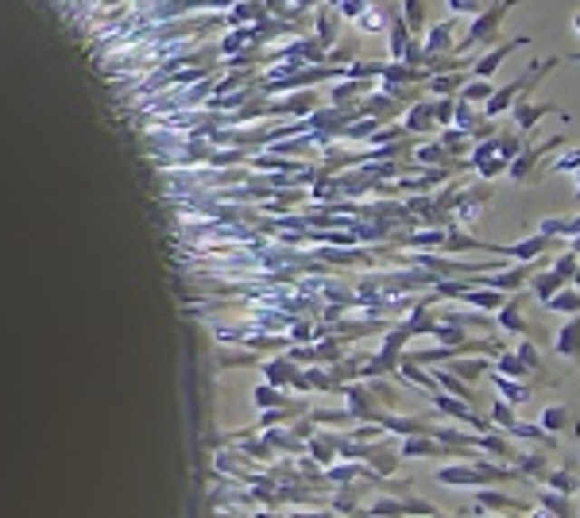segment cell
I'll return each instance as SVG.
<instances>
[{
	"mask_svg": "<svg viewBox=\"0 0 580 518\" xmlns=\"http://www.w3.org/2000/svg\"><path fill=\"white\" fill-rule=\"evenodd\" d=\"M491 0H449V16H476V12H484Z\"/></svg>",
	"mask_w": 580,
	"mask_h": 518,
	"instance_id": "cell-42",
	"label": "cell"
},
{
	"mask_svg": "<svg viewBox=\"0 0 580 518\" xmlns=\"http://www.w3.org/2000/svg\"><path fill=\"white\" fill-rule=\"evenodd\" d=\"M542 484H549V487H554V492H561V495H576V492H580V476H576L573 468H549Z\"/></svg>",
	"mask_w": 580,
	"mask_h": 518,
	"instance_id": "cell-35",
	"label": "cell"
},
{
	"mask_svg": "<svg viewBox=\"0 0 580 518\" xmlns=\"http://www.w3.org/2000/svg\"><path fill=\"white\" fill-rule=\"evenodd\" d=\"M573 62H580V51H576V54H573Z\"/></svg>",
	"mask_w": 580,
	"mask_h": 518,
	"instance_id": "cell-51",
	"label": "cell"
},
{
	"mask_svg": "<svg viewBox=\"0 0 580 518\" xmlns=\"http://www.w3.org/2000/svg\"><path fill=\"white\" fill-rule=\"evenodd\" d=\"M496 321L499 329H507V333H518V337H530L534 344H542L546 337L538 333V325H534L527 318V291H515V294H507V302L496 310Z\"/></svg>",
	"mask_w": 580,
	"mask_h": 518,
	"instance_id": "cell-5",
	"label": "cell"
},
{
	"mask_svg": "<svg viewBox=\"0 0 580 518\" xmlns=\"http://www.w3.org/2000/svg\"><path fill=\"white\" fill-rule=\"evenodd\" d=\"M538 511L542 514H576L573 495H561L554 487H538Z\"/></svg>",
	"mask_w": 580,
	"mask_h": 518,
	"instance_id": "cell-31",
	"label": "cell"
},
{
	"mask_svg": "<svg viewBox=\"0 0 580 518\" xmlns=\"http://www.w3.org/2000/svg\"><path fill=\"white\" fill-rule=\"evenodd\" d=\"M438 484H445V487H480V484H488V476L472 456L469 460L460 456V465H449V468L438 472Z\"/></svg>",
	"mask_w": 580,
	"mask_h": 518,
	"instance_id": "cell-16",
	"label": "cell"
},
{
	"mask_svg": "<svg viewBox=\"0 0 580 518\" xmlns=\"http://www.w3.org/2000/svg\"><path fill=\"white\" fill-rule=\"evenodd\" d=\"M488 511H530V507H527V499H515V495L499 492V487H480L469 507H460V514H488Z\"/></svg>",
	"mask_w": 580,
	"mask_h": 518,
	"instance_id": "cell-8",
	"label": "cell"
},
{
	"mask_svg": "<svg viewBox=\"0 0 580 518\" xmlns=\"http://www.w3.org/2000/svg\"><path fill=\"white\" fill-rule=\"evenodd\" d=\"M565 221H569V217H546V221H538V233L542 236H565Z\"/></svg>",
	"mask_w": 580,
	"mask_h": 518,
	"instance_id": "cell-44",
	"label": "cell"
},
{
	"mask_svg": "<svg viewBox=\"0 0 580 518\" xmlns=\"http://www.w3.org/2000/svg\"><path fill=\"white\" fill-rule=\"evenodd\" d=\"M573 236H580V213H576V217L565 221V240H573Z\"/></svg>",
	"mask_w": 580,
	"mask_h": 518,
	"instance_id": "cell-45",
	"label": "cell"
},
{
	"mask_svg": "<svg viewBox=\"0 0 580 518\" xmlns=\"http://www.w3.org/2000/svg\"><path fill=\"white\" fill-rule=\"evenodd\" d=\"M554 344V352L565 356V360H573V364L580 368V313H569V321H565L557 329V337L549 341Z\"/></svg>",
	"mask_w": 580,
	"mask_h": 518,
	"instance_id": "cell-22",
	"label": "cell"
},
{
	"mask_svg": "<svg viewBox=\"0 0 580 518\" xmlns=\"http://www.w3.org/2000/svg\"><path fill=\"white\" fill-rule=\"evenodd\" d=\"M542 429H549V434H565V429L573 426V410L565 407V402H549V407L538 414Z\"/></svg>",
	"mask_w": 580,
	"mask_h": 518,
	"instance_id": "cell-32",
	"label": "cell"
},
{
	"mask_svg": "<svg viewBox=\"0 0 580 518\" xmlns=\"http://www.w3.org/2000/svg\"><path fill=\"white\" fill-rule=\"evenodd\" d=\"M496 371H503V376H515V379H527V383H534V387L557 383V379L546 371V360H542L538 344H534L530 337H522V344H518L515 352L503 349L499 360H496Z\"/></svg>",
	"mask_w": 580,
	"mask_h": 518,
	"instance_id": "cell-2",
	"label": "cell"
},
{
	"mask_svg": "<svg viewBox=\"0 0 580 518\" xmlns=\"http://www.w3.org/2000/svg\"><path fill=\"white\" fill-rule=\"evenodd\" d=\"M433 379H438V387H441V391H449V395H460L464 402H472V407H476V402H480V395L472 391V383H464V379L457 376V371H449V368H433Z\"/></svg>",
	"mask_w": 580,
	"mask_h": 518,
	"instance_id": "cell-28",
	"label": "cell"
},
{
	"mask_svg": "<svg viewBox=\"0 0 580 518\" xmlns=\"http://www.w3.org/2000/svg\"><path fill=\"white\" fill-rule=\"evenodd\" d=\"M341 391H344V410L353 414L356 422H375V418H380L383 407L375 402L368 383H348V387H341Z\"/></svg>",
	"mask_w": 580,
	"mask_h": 518,
	"instance_id": "cell-9",
	"label": "cell"
},
{
	"mask_svg": "<svg viewBox=\"0 0 580 518\" xmlns=\"http://www.w3.org/2000/svg\"><path fill=\"white\" fill-rule=\"evenodd\" d=\"M445 368L449 371H457V376L464 379V383H476L480 376H488V360H480V352H476L472 360H464V356H453V360H445Z\"/></svg>",
	"mask_w": 580,
	"mask_h": 518,
	"instance_id": "cell-30",
	"label": "cell"
},
{
	"mask_svg": "<svg viewBox=\"0 0 580 518\" xmlns=\"http://www.w3.org/2000/svg\"><path fill=\"white\" fill-rule=\"evenodd\" d=\"M511 112H515V128H518V132L530 136L534 128H538V120H546L549 112H561V109L557 105H534L530 97H518L515 105H511Z\"/></svg>",
	"mask_w": 580,
	"mask_h": 518,
	"instance_id": "cell-21",
	"label": "cell"
},
{
	"mask_svg": "<svg viewBox=\"0 0 580 518\" xmlns=\"http://www.w3.org/2000/svg\"><path fill=\"white\" fill-rule=\"evenodd\" d=\"M491 90H496V85H491V78H472V82H464L460 85V101H469V105H484V101L491 97Z\"/></svg>",
	"mask_w": 580,
	"mask_h": 518,
	"instance_id": "cell-38",
	"label": "cell"
},
{
	"mask_svg": "<svg viewBox=\"0 0 580 518\" xmlns=\"http://www.w3.org/2000/svg\"><path fill=\"white\" fill-rule=\"evenodd\" d=\"M569 429H573V437H576V441H580V414H576V422H573V426H569Z\"/></svg>",
	"mask_w": 580,
	"mask_h": 518,
	"instance_id": "cell-47",
	"label": "cell"
},
{
	"mask_svg": "<svg viewBox=\"0 0 580 518\" xmlns=\"http://www.w3.org/2000/svg\"><path fill=\"white\" fill-rule=\"evenodd\" d=\"M399 16H402L406 27H411V35H422L426 24H430V5L426 0H399Z\"/></svg>",
	"mask_w": 580,
	"mask_h": 518,
	"instance_id": "cell-27",
	"label": "cell"
},
{
	"mask_svg": "<svg viewBox=\"0 0 580 518\" xmlns=\"http://www.w3.org/2000/svg\"><path fill=\"white\" fill-rule=\"evenodd\" d=\"M561 148H565V136H549L546 143H527V148L507 163V175H511V182H518V186H538L549 175L546 159L557 155Z\"/></svg>",
	"mask_w": 580,
	"mask_h": 518,
	"instance_id": "cell-3",
	"label": "cell"
},
{
	"mask_svg": "<svg viewBox=\"0 0 580 518\" xmlns=\"http://www.w3.org/2000/svg\"><path fill=\"white\" fill-rule=\"evenodd\" d=\"M317 5H322V0H295V8H298V12H306V8H317Z\"/></svg>",
	"mask_w": 580,
	"mask_h": 518,
	"instance_id": "cell-46",
	"label": "cell"
},
{
	"mask_svg": "<svg viewBox=\"0 0 580 518\" xmlns=\"http://www.w3.org/2000/svg\"><path fill=\"white\" fill-rule=\"evenodd\" d=\"M256 47L252 43V27H232V32L217 43V54H232V51H248Z\"/></svg>",
	"mask_w": 580,
	"mask_h": 518,
	"instance_id": "cell-37",
	"label": "cell"
},
{
	"mask_svg": "<svg viewBox=\"0 0 580 518\" xmlns=\"http://www.w3.org/2000/svg\"><path fill=\"white\" fill-rule=\"evenodd\" d=\"M402 132L406 136H438L441 124L433 117V101H414V105L402 109Z\"/></svg>",
	"mask_w": 580,
	"mask_h": 518,
	"instance_id": "cell-10",
	"label": "cell"
},
{
	"mask_svg": "<svg viewBox=\"0 0 580 518\" xmlns=\"http://www.w3.org/2000/svg\"><path fill=\"white\" fill-rule=\"evenodd\" d=\"M314 109H317V93H314V85H306V90H298L295 97H279V101H271V117H310Z\"/></svg>",
	"mask_w": 580,
	"mask_h": 518,
	"instance_id": "cell-20",
	"label": "cell"
},
{
	"mask_svg": "<svg viewBox=\"0 0 580 518\" xmlns=\"http://www.w3.org/2000/svg\"><path fill=\"white\" fill-rule=\"evenodd\" d=\"M573 286H576V291H580V264H576V271H573Z\"/></svg>",
	"mask_w": 580,
	"mask_h": 518,
	"instance_id": "cell-50",
	"label": "cell"
},
{
	"mask_svg": "<svg viewBox=\"0 0 580 518\" xmlns=\"http://www.w3.org/2000/svg\"><path fill=\"white\" fill-rule=\"evenodd\" d=\"M491 143H496V151L503 155L507 163H511L515 155H518L522 148H527V136H522L518 128H507V132H496V136H491Z\"/></svg>",
	"mask_w": 580,
	"mask_h": 518,
	"instance_id": "cell-34",
	"label": "cell"
},
{
	"mask_svg": "<svg viewBox=\"0 0 580 518\" xmlns=\"http://www.w3.org/2000/svg\"><path fill=\"white\" fill-rule=\"evenodd\" d=\"M314 27H317V43H322V47L329 51L333 47V43H337L341 39V12L337 8H329V5H322V8H317V20H314Z\"/></svg>",
	"mask_w": 580,
	"mask_h": 518,
	"instance_id": "cell-25",
	"label": "cell"
},
{
	"mask_svg": "<svg viewBox=\"0 0 580 518\" xmlns=\"http://www.w3.org/2000/svg\"><path fill=\"white\" fill-rule=\"evenodd\" d=\"M573 32L580 35V12H573Z\"/></svg>",
	"mask_w": 580,
	"mask_h": 518,
	"instance_id": "cell-49",
	"label": "cell"
},
{
	"mask_svg": "<svg viewBox=\"0 0 580 518\" xmlns=\"http://www.w3.org/2000/svg\"><path fill=\"white\" fill-rule=\"evenodd\" d=\"M557 248V236H542V233H534V236H522L518 244H503V255L507 259H515V264H530V259H542Z\"/></svg>",
	"mask_w": 580,
	"mask_h": 518,
	"instance_id": "cell-13",
	"label": "cell"
},
{
	"mask_svg": "<svg viewBox=\"0 0 580 518\" xmlns=\"http://www.w3.org/2000/svg\"><path fill=\"white\" fill-rule=\"evenodd\" d=\"M507 434L522 445H534V449H546V453H557V434L542 429V422H511Z\"/></svg>",
	"mask_w": 580,
	"mask_h": 518,
	"instance_id": "cell-18",
	"label": "cell"
},
{
	"mask_svg": "<svg viewBox=\"0 0 580 518\" xmlns=\"http://www.w3.org/2000/svg\"><path fill=\"white\" fill-rule=\"evenodd\" d=\"M518 47H530V35H515V39H507V43H491L480 59H472L469 74H472V78H496L499 66L507 62V54L518 51Z\"/></svg>",
	"mask_w": 580,
	"mask_h": 518,
	"instance_id": "cell-7",
	"label": "cell"
},
{
	"mask_svg": "<svg viewBox=\"0 0 580 518\" xmlns=\"http://www.w3.org/2000/svg\"><path fill=\"white\" fill-rule=\"evenodd\" d=\"M438 139L449 148V155H457V159H469V151H472V136L464 132V128L449 124V128H441V132H438Z\"/></svg>",
	"mask_w": 580,
	"mask_h": 518,
	"instance_id": "cell-33",
	"label": "cell"
},
{
	"mask_svg": "<svg viewBox=\"0 0 580 518\" xmlns=\"http://www.w3.org/2000/svg\"><path fill=\"white\" fill-rule=\"evenodd\" d=\"M256 407L259 410H271V407H283V402H290L286 398V387H275V383H264V387H256Z\"/></svg>",
	"mask_w": 580,
	"mask_h": 518,
	"instance_id": "cell-39",
	"label": "cell"
},
{
	"mask_svg": "<svg viewBox=\"0 0 580 518\" xmlns=\"http://www.w3.org/2000/svg\"><path fill=\"white\" fill-rule=\"evenodd\" d=\"M557 66V59H534L530 66H527V74H518L515 82H507V85H499V90H491V97L484 101V117H503V112H511V105L518 97H530L534 90L542 85V78L549 74V70Z\"/></svg>",
	"mask_w": 580,
	"mask_h": 518,
	"instance_id": "cell-1",
	"label": "cell"
},
{
	"mask_svg": "<svg viewBox=\"0 0 580 518\" xmlns=\"http://www.w3.org/2000/svg\"><path fill=\"white\" fill-rule=\"evenodd\" d=\"M542 306H546V310H554V313H580V291H576V286H569V291L561 286V291H557V294H549V298L542 302Z\"/></svg>",
	"mask_w": 580,
	"mask_h": 518,
	"instance_id": "cell-36",
	"label": "cell"
},
{
	"mask_svg": "<svg viewBox=\"0 0 580 518\" xmlns=\"http://www.w3.org/2000/svg\"><path fill=\"white\" fill-rule=\"evenodd\" d=\"M515 410H518V407H511L507 398H496V402H491V414H488V418L496 422L499 429H507L511 422H518V414H515Z\"/></svg>",
	"mask_w": 580,
	"mask_h": 518,
	"instance_id": "cell-40",
	"label": "cell"
},
{
	"mask_svg": "<svg viewBox=\"0 0 580 518\" xmlns=\"http://www.w3.org/2000/svg\"><path fill=\"white\" fill-rule=\"evenodd\" d=\"M333 105L337 109H356L360 97L372 93V82H360V78H337V85H333Z\"/></svg>",
	"mask_w": 580,
	"mask_h": 518,
	"instance_id": "cell-24",
	"label": "cell"
},
{
	"mask_svg": "<svg viewBox=\"0 0 580 518\" xmlns=\"http://www.w3.org/2000/svg\"><path fill=\"white\" fill-rule=\"evenodd\" d=\"M414 159L422 163V167L449 170V175H457V170L469 167V159H457V155H449V148H445L441 139H433V143H418V148H414Z\"/></svg>",
	"mask_w": 580,
	"mask_h": 518,
	"instance_id": "cell-15",
	"label": "cell"
},
{
	"mask_svg": "<svg viewBox=\"0 0 580 518\" xmlns=\"http://www.w3.org/2000/svg\"><path fill=\"white\" fill-rule=\"evenodd\" d=\"M491 197H496V190L488 186V178H484V182H464L460 194H457V201H453V225L469 228V225L491 206Z\"/></svg>",
	"mask_w": 580,
	"mask_h": 518,
	"instance_id": "cell-6",
	"label": "cell"
},
{
	"mask_svg": "<svg viewBox=\"0 0 580 518\" xmlns=\"http://www.w3.org/2000/svg\"><path fill=\"white\" fill-rule=\"evenodd\" d=\"M433 101V117H438L441 128L453 124V109H457V97H430Z\"/></svg>",
	"mask_w": 580,
	"mask_h": 518,
	"instance_id": "cell-41",
	"label": "cell"
},
{
	"mask_svg": "<svg viewBox=\"0 0 580 518\" xmlns=\"http://www.w3.org/2000/svg\"><path fill=\"white\" fill-rule=\"evenodd\" d=\"M464 74H469V70H445V74H430L426 78V93L430 97H457L460 85L469 82Z\"/></svg>",
	"mask_w": 580,
	"mask_h": 518,
	"instance_id": "cell-26",
	"label": "cell"
},
{
	"mask_svg": "<svg viewBox=\"0 0 580 518\" xmlns=\"http://www.w3.org/2000/svg\"><path fill=\"white\" fill-rule=\"evenodd\" d=\"M488 376H491V383H496L499 398H507V402H511V407H527V402L534 398V391H538V387H534V383H527V379H515V376H503V371H491V368H488Z\"/></svg>",
	"mask_w": 580,
	"mask_h": 518,
	"instance_id": "cell-17",
	"label": "cell"
},
{
	"mask_svg": "<svg viewBox=\"0 0 580 518\" xmlns=\"http://www.w3.org/2000/svg\"><path fill=\"white\" fill-rule=\"evenodd\" d=\"M469 167L476 170L480 178H496V175H507V159L496 151V143L491 139H480V143H472V151H469Z\"/></svg>",
	"mask_w": 580,
	"mask_h": 518,
	"instance_id": "cell-12",
	"label": "cell"
},
{
	"mask_svg": "<svg viewBox=\"0 0 580 518\" xmlns=\"http://www.w3.org/2000/svg\"><path fill=\"white\" fill-rule=\"evenodd\" d=\"M576 499H580V492H576ZM576 514H580V503H576Z\"/></svg>",
	"mask_w": 580,
	"mask_h": 518,
	"instance_id": "cell-52",
	"label": "cell"
},
{
	"mask_svg": "<svg viewBox=\"0 0 580 518\" xmlns=\"http://www.w3.org/2000/svg\"><path fill=\"white\" fill-rule=\"evenodd\" d=\"M298 360H264V376H267V383H275V387H295V379H298Z\"/></svg>",
	"mask_w": 580,
	"mask_h": 518,
	"instance_id": "cell-29",
	"label": "cell"
},
{
	"mask_svg": "<svg viewBox=\"0 0 580 518\" xmlns=\"http://www.w3.org/2000/svg\"><path fill=\"white\" fill-rule=\"evenodd\" d=\"M573 175H576V190H573V197H576V201H580V167H576V170H573Z\"/></svg>",
	"mask_w": 580,
	"mask_h": 518,
	"instance_id": "cell-48",
	"label": "cell"
},
{
	"mask_svg": "<svg viewBox=\"0 0 580 518\" xmlns=\"http://www.w3.org/2000/svg\"><path fill=\"white\" fill-rule=\"evenodd\" d=\"M511 465L522 472V480H527V484H542V480H546V472L554 468V453H546V449H534V445H527V449H518V456L511 460Z\"/></svg>",
	"mask_w": 580,
	"mask_h": 518,
	"instance_id": "cell-14",
	"label": "cell"
},
{
	"mask_svg": "<svg viewBox=\"0 0 580 518\" xmlns=\"http://www.w3.org/2000/svg\"><path fill=\"white\" fill-rule=\"evenodd\" d=\"M457 298H460L469 310H484V313H496V310L503 306V302H507V294H503V291H496V286H480V283H469Z\"/></svg>",
	"mask_w": 580,
	"mask_h": 518,
	"instance_id": "cell-19",
	"label": "cell"
},
{
	"mask_svg": "<svg viewBox=\"0 0 580 518\" xmlns=\"http://www.w3.org/2000/svg\"><path fill=\"white\" fill-rule=\"evenodd\" d=\"M399 460H402V456H399V449H391V445H368V449H364V465H368L380 480L395 476Z\"/></svg>",
	"mask_w": 580,
	"mask_h": 518,
	"instance_id": "cell-23",
	"label": "cell"
},
{
	"mask_svg": "<svg viewBox=\"0 0 580 518\" xmlns=\"http://www.w3.org/2000/svg\"><path fill=\"white\" fill-rule=\"evenodd\" d=\"M515 5H518V0H491L484 12H476V20L469 24V32L457 39V54H469L472 47H491L496 35L503 32V24H507V12H511Z\"/></svg>",
	"mask_w": 580,
	"mask_h": 518,
	"instance_id": "cell-4",
	"label": "cell"
},
{
	"mask_svg": "<svg viewBox=\"0 0 580 518\" xmlns=\"http://www.w3.org/2000/svg\"><path fill=\"white\" fill-rule=\"evenodd\" d=\"M576 167H580V148H573V151H565L561 159H557L554 167H549V170H561V175H573Z\"/></svg>",
	"mask_w": 580,
	"mask_h": 518,
	"instance_id": "cell-43",
	"label": "cell"
},
{
	"mask_svg": "<svg viewBox=\"0 0 580 518\" xmlns=\"http://www.w3.org/2000/svg\"><path fill=\"white\" fill-rule=\"evenodd\" d=\"M457 35H460V16H449L433 24L430 32H422V47L426 54H457Z\"/></svg>",
	"mask_w": 580,
	"mask_h": 518,
	"instance_id": "cell-11",
	"label": "cell"
}]
</instances>
